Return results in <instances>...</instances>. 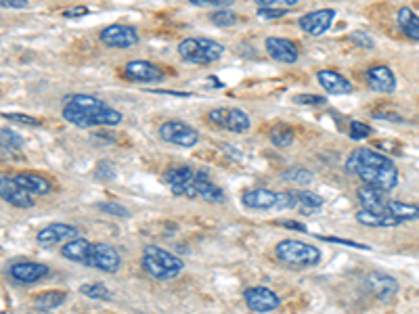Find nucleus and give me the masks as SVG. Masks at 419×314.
<instances>
[{
  "mask_svg": "<svg viewBox=\"0 0 419 314\" xmlns=\"http://www.w3.org/2000/svg\"><path fill=\"white\" fill-rule=\"evenodd\" d=\"M346 170L359 176L363 181V185L382 189L386 193L398 185L396 164L390 160V157H386L373 149H367V147H359L348 155Z\"/></svg>",
  "mask_w": 419,
  "mask_h": 314,
  "instance_id": "nucleus-1",
  "label": "nucleus"
},
{
  "mask_svg": "<svg viewBox=\"0 0 419 314\" xmlns=\"http://www.w3.org/2000/svg\"><path fill=\"white\" fill-rule=\"evenodd\" d=\"M63 120L78 128H95V126H118L122 122V113L103 103L93 95H67L63 99Z\"/></svg>",
  "mask_w": 419,
  "mask_h": 314,
  "instance_id": "nucleus-2",
  "label": "nucleus"
},
{
  "mask_svg": "<svg viewBox=\"0 0 419 314\" xmlns=\"http://www.w3.org/2000/svg\"><path fill=\"white\" fill-rule=\"evenodd\" d=\"M141 266L149 277L158 281H172L185 270V262L180 258H176L174 254L158 246H145L141 256Z\"/></svg>",
  "mask_w": 419,
  "mask_h": 314,
  "instance_id": "nucleus-3",
  "label": "nucleus"
},
{
  "mask_svg": "<svg viewBox=\"0 0 419 314\" xmlns=\"http://www.w3.org/2000/svg\"><path fill=\"white\" fill-rule=\"evenodd\" d=\"M274 254L281 262H286L288 266H296V268H310L321 262V250L317 246L296 241V239L279 241L274 248Z\"/></svg>",
  "mask_w": 419,
  "mask_h": 314,
  "instance_id": "nucleus-4",
  "label": "nucleus"
},
{
  "mask_svg": "<svg viewBox=\"0 0 419 314\" xmlns=\"http://www.w3.org/2000/svg\"><path fill=\"white\" fill-rule=\"evenodd\" d=\"M225 46L218 44L216 40L210 38H187L178 44V55L185 63H193V65H210L223 57Z\"/></svg>",
  "mask_w": 419,
  "mask_h": 314,
  "instance_id": "nucleus-5",
  "label": "nucleus"
},
{
  "mask_svg": "<svg viewBox=\"0 0 419 314\" xmlns=\"http://www.w3.org/2000/svg\"><path fill=\"white\" fill-rule=\"evenodd\" d=\"M178 197H189V199H203L207 203H223L225 201V191L214 185L207 178L205 172H195V176L180 189Z\"/></svg>",
  "mask_w": 419,
  "mask_h": 314,
  "instance_id": "nucleus-6",
  "label": "nucleus"
},
{
  "mask_svg": "<svg viewBox=\"0 0 419 314\" xmlns=\"http://www.w3.org/2000/svg\"><path fill=\"white\" fill-rule=\"evenodd\" d=\"M84 266L97 268L101 273H118L122 266V258L118 254V250L109 243H89L86 256H84Z\"/></svg>",
  "mask_w": 419,
  "mask_h": 314,
  "instance_id": "nucleus-7",
  "label": "nucleus"
},
{
  "mask_svg": "<svg viewBox=\"0 0 419 314\" xmlns=\"http://www.w3.org/2000/svg\"><path fill=\"white\" fill-rule=\"evenodd\" d=\"M207 120L218 128H225L233 134H245L252 128V120L243 109L237 107H218L207 113Z\"/></svg>",
  "mask_w": 419,
  "mask_h": 314,
  "instance_id": "nucleus-8",
  "label": "nucleus"
},
{
  "mask_svg": "<svg viewBox=\"0 0 419 314\" xmlns=\"http://www.w3.org/2000/svg\"><path fill=\"white\" fill-rule=\"evenodd\" d=\"M160 138L170 142V145H178V147H195L199 142V132L180 120H168L160 126Z\"/></svg>",
  "mask_w": 419,
  "mask_h": 314,
  "instance_id": "nucleus-9",
  "label": "nucleus"
},
{
  "mask_svg": "<svg viewBox=\"0 0 419 314\" xmlns=\"http://www.w3.org/2000/svg\"><path fill=\"white\" fill-rule=\"evenodd\" d=\"M0 199L7 201L9 205L13 207H21V210H28V207H34V195L30 191H26L15 176H3L0 178Z\"/></svg>",
  "mask_w": 419,
  "mask_h": 314,
  "instance_id": "nucleus-10",
  "label": "nucleus"
},
{
  "mask_svg": "<svg viewBox=\"0 0 419 314\" xmlns=\"http://www.w3.org/2000/svg\"><path fill=\"white\" fill-rule=\"evenodd\" d=\"M99 38L105 46H111V48H132L138 44V32L130 26H120V24L103 28Z\"/></svg>",
  "mask_w": 419,
  "mask_h": 314,
  "instance_id": "nucleus-11",
  "label": "nucleus"
},
{
  "mask_svg": "<svg viewBox=\"0 0 419 314\" xmlns=\"http://www.w3.org/2000/svg\"><path fill=\"white\" fill-rule=\"evenodd\" d=\"M124 73L128 80L132 82H141V84H151V82H160L164 80V71L151 63V61H145V59H134V61H128L126 67H124Z\"/></svg>",
  "mask_w": 419,
  "mask_h": 314,
  "instance_id": "nucleus-12",
  "label": "nucleus"
},
{
  "mask_svg": "<svg viewBox=\"0 0 419 314\" xmlns=\"http://www.w3.org/2000/svg\"><path fill=\"white\" fill-rule=\"evenodd\" d=\"M243 299H245V306L252 310V312H272L279 308V304H281V299H279V295L268 289V287H250L243 291Z\"/></svg>",
  "mask_w": 419,
  "mask_h": 314,
  "instance_id": "nucleus-13",
  "label": "nucleus"
},
{
  "mask_svg": "<svg viewBox=\"0 0 419 314\" xmlns=\"http://www.w3.org/2000/svg\"><path fill=\"white\" fill-rule=\"evenodd\" d=\"M365 287L369 289V293L373 297H378L380 302H392L394 295L398 293V281L386 273H369L365 277Z\"/></svg>",
  "mask_w": 419,
  "mask_h": 314,
  "instance_id": "nucleus-14",
  "label": "nucleus"
},
{
  "mask_svg": "<svg viewBox=\"0 0 419 314\" xmlns=\"http://www.w3.org/2000/svg\"><path fill=\"white\" fill-rule=\"evenodd\" d=\"M78 237V228L72 226V224H65V222H55V224H48L44 228L38 230L36 234V241L40 246H57V243H67L69 239H76Z\"/></svg>",
  "mask_w": 419,
  "mask_h": 314,
  "instance_id": "nucleus-15",
  "label": "nucleus"
},
{
  "mask_svg": "<svg viewBox=\"0 0 419 314\" xmlns=\"http://www.w3.org/2000/svg\"><path fill=\"white\" fill-rule=\"evenodd\" d=\"M365 80L369 84V89L373 93H384L390 95L396 91V75L388 65H373L367 69L365 73Z\"/></svg>",
  "mask_w": 419,
  "mask_h": 314,
  "instance_id": "nucleus-16",
  "label": "nucleus"
},
{
  "mask_svg": "<svg viewBox=\"0 0 419 314\" xmlns=\"http://www.w3.org/2000/svg\"><path fill=\"white\" fill-rule=\"evenodd\" d=\"M335 19V11L333 9H319V11H313V13H306L298 19V26L310 34V36H321L325 34L331 24Z\"/></svg>",
  "mask_w": 419,
  "mask_h": 314,
  "instance_id": "nucleus-17",
  "label": "nucleus"
},
{
  "mask_svg": "<svg viewBox=\"0 0 419 314\" xmlns=\"http://www.w3.org/2000/svg\"><path fill=\"white\" fill-rule=\"evenodd\" d=\"M264 48L270 59L281 61V63H296L298 55H300L296 42H292L288 38H279V36H268L264 40Z\"/></svg>",
  "mask_w": 419,
  "mask_h": 314,
  "instance_id": "nucleus-18",
  "label": "nucleus"
},
{
  "mask_svg": "<svg viewBox=\"0 0 419 314\" xmlns=\"http://www.w3.org/2000/svg\"><path fill=\"white\" fill-rule=\"evenodd\" d=\"M317 80L327 95H351L355 91L353 82L333 69H321L317 73Z\"/></svg>",
  "mask_w": 419,
  "mask_h": 314,
  "instance_id": "nucleus-19",
  "label": "nucleus"
},
{
  "mask_svg": "<svg viewBox=\"0 0 419 314\" xmlns=\"http://www.w3.org/2000/svg\"><path fill=\"white\" fill-rule=\"evenodd\" d=\"M11 277L21 283V285H32V283H38L40 279H44L48 275V266L46 264H40V262H15L11 264L9 268Z\"/></svg>",
  "mask_w": 419,
  "mask_h": 314,
  "instance_id": "nucleus-20",
  "label": "nucleus"
},
{
  "mask_svg": "<svg viewBox=\"0 0 419 314\" xmlns=\"http://www.w3.org/2000/svg\"><path fill=\"white\" fill-rule=\"evenodd\" d=\"M279 199H281V193L268 189H252L241 195V203L250 210H279Z\"/></svg>",
  "mask_w": 419,
  "mask_h": 314,
  "instance_id": "nucleus-21",
  "label": "nucleus"
},
{
  "mask_svg": "<svg viewBox=\"0 0 419 314\" xmlns=\"http://www.w3.org/2000/svg\"><path fill=\"white\" fill-rule=\"evenodd\" d=\"M357 197L361 201V207L365 210H371V212H380V214H386V207H388V197H386V191L382 189H375V187H369V185H363L359 191H357Z\"/></svg>",
  "mask_w": 419,
  "mask_h": 314,
  "instance_id": "nucleus-22",
  "label": "nucleus"
},
{
  "mask_svg": "<svg viewBox=\"0 0 419 314\" xmlns=\"http://www.w3.org/2000/svg\"><path fill=\"white\" fill-rule=\"evenodd\" d=\"M15 178H17V183L26 189V191H30L34 197L36 195H48L50 191H53V185H50V181L48 178H44L42 174H34V172H21V174H15Z\"/></svg>",
  "mask_w": 419,
  "mask_h": 314,
  "instance_id": "nucleus-23",
  "label": "nucleus"
},
{
  "mask_svg": "<svg viewBox=\"0 0 419 314\" xmlns=\"http://www.w3.org/2000/svg\"><path fill=\"white\" fill-rule=\"evenodd\" d=\"M357 220H359L363 226H369V228H394V226L402 224L396 216L371 212V210H365V207L357 214Z\"/></svg>",
  "mask_w": 419,
  "mask_h": 314,
  "instance_id": "nucleus-24",
  "label": "nucleus"
},
{
  "mask_svg": "<svg viewBox=\"0 0 419 314\" xmlns=\"http://www.w3.org/2000/svg\"><path fill=\"white\" fill-rule=\"evenodd\" d=\"M396 21H398V28H400V32L409 38V40H415V42H419V17L413 13V9H409V7H402L400 11H398V17H396Z\"/></svg>",
  "mask_w": 419,
  "mask_h": 314,
  "instance_id": "nucleus-25",
  "label": "nucleus"
},
{
  "mask_svg": "<svg viewBox=\"0 0 419 314\" xmlns=\"http://www.w3.org/2000/svg\"><path fill=\"white\" fill-rule=\"evenodd\" d=\"M89 239H82V237H76V239H69L63 248H61V254L63 258L72 260V262H84V256H86V250H89Z\"/></svg>",
  "mask_w": 419,
  "mask_h": 314,
  "instance_id": "nucleus-26",
  "label": "nucleus"
},
{
  "mask_svg": "<svg viewBox=\"0 0 419 314\" xmlns=\"http://www.w3.org/2000/svg\"><path fill=\"white\" fill-rule=\"evenodd\" d=\"M386 214L396 216L400 222H409V220H417L419 218V205H411V203H404V201L390 199L388 207H386Z\"/></svg>",
  "mask_w": 419,
  "mask_h": 314,
  "instance_id": "nucleus-27",
  "label": "nucleus"
},
{
  "mask_svg": "<svg viewBox=\"0 0 419 314\" xmlns=\"http://www.w3.org/2000/svg\"><path fill=\"white\" fill-rule=\"evenodd\" d=\"M65 297H67L65 291H42L34 297V306L40 310H53L59 308L65 302Z\"/></svg>",
  "mask_w": 419,
  "mask_h": 314,
  "instance_id": "nucleus-28",
  "label": "nucleus"
},
{
  "mask_svg": "<svg viewBox=\"0 0 419 314\" xmlns=\"http://www.w3.org/2000/svg\"><path fill=\"white\" fill-rule=\"evenodd\" d=\"M296 193V199H298V207L304 210V214H310L319 207H323V197L313 193V191H294Z\"/></svg>",
  "mask_w": 419,
  "mask_h": 314,
  "instance_id": "nucleus-29",
  "label": "nucleus"
},
{
  "mask_svg": "<svg viewBox=\"0 0 419 314\" xmlns=\"http://www.w3.org/2000/svg\"><path fill=\"white\" fill-rule=\"evenodd\" d=\"M294 128H290V126H286V124H279V126H274L272 130H270V140H272V145H277V147H290L292 142H294Z\"/></svg>",
  "mask_w": 419,
  "mask_h": 314,
  "instance_id": "nucleus-30",
  "label": "nucleus"
},
{
  "mask_svg": "<svg viewBox=\"0 0 419 314\" xmlns=\"http://www.w3.org/2000/svg\"><path fill=\"white\" fill-rule=\"evenodd\" d=\"M0 147L9 151H19L24 147V138L11 128H0Z\"/></svg>",
  "mask_w": 419,
  "mask_h": 314,
  "instance_id": "nucleus-31",
  "label": "nucleus"
},
{
  "mask_svg": "<svg viewBox=\"0 0 419 314\" xmlns=\"http://www.w3.org/2000/svg\"><path fill=\"white\" fill-rule=\"evenodd\" d=\"M210 21H212L216 28H233L237 21H239V17H237V13L235 11H231V9H221V11H216V13H212L210 15Z\"/></svg>",
  "mask_w": 419,
  "mask_h": 314,
  "instance_id": "nucleus-32",
  "label": "nucleus"
},
{
  "mask_svg": "<svg viewBox=\"0 0 419 314\" xmlns=\"http://www.w3.org/2000/svg\"><path fill=\"white\" fill-rule=\"evenodd\" d=\"M281 178L288 183H296V185H308L313 181V172H308L304 168H290L281 174Z\"/></svg>",
  "mask_w": 419,
  "mask_h": 314,
  "instance_id": "nucleus-33",
  "label": "nucleus"
},
{
  "mask_svg": "<svg viewBox=\"0 0 419 314\" xmlns=\"http://www.w3.org/2000/svg\"><path fill=\"white\" fill-rule=\"evenodd\" d=\"M80 293L91 297V299H109V289L103 283H91V285H82Z\"/></svg>",
  "mask_w": 419,
  "mask_h": 314,
  "instance_id": "nucleus-34",
  "label": "nucleus"
},
{
  "mask_svg": "<svg viewBox=\"0 0 419 314\" xmlns=\"http://www.w3.org/2000/svg\"><path fill=\"white\" fill-rule=\"evenodd\" d=\"M258 9H292L300 0H254Z\"/></svg>",
  "mask_w": 419,
  "mask_h": 314,
  "instance_id": "nucleus-35",
  "label": "nucleus"
},
{
  "mask_svg": "<svg viewBox=\"0 0 419 314\" xmlns=\"http://www.w3.org/2000/svg\"><path fill=\"white\" fill-rule=\"evenodd\" d=\"M351 138H355V140H365V138H369L371 136V128L367 126V124H363V122H353L351 124Z\"/></svg>",
  "mask_w": 419,
  "mask_h": 314,
  "instance_id": "nucleus-36",
  "label": "nucleus"
},
{
  "mask_svg": "<svg viewBox=\"0 0 419 314\" xmlns=\"http://www.w3.org/2000/svg\"><path fill=\"white\" fill-rule=\"evenodd\" d=\"M351 42H355L357 46H363V48H373V38L367 36L365 32H353Z\"/></svg>",
  "mask_w": 419,
  "mask_h": 314,
  "instance_id": "nucleus-37",
  "label": "nucleus"
},
{
  "mask_svg": "<svg viewBox=\"0 0 419 314\" xmlns=\"http://www.w3.org/2000/svg\"><path fill=\"white\" fill-rule=\"evenodd\" d=\"M99 210H103L105 214H111V216H120V218L128 216V210L118 203H99Z\"/></svg>",
  "mask_w": 419,
  "mask_h": 314,
  "instance_id": "nucleus-38",
  "label": "nucleus"
},
{
  "mask_svg": "<svg viewBox=\"0 0 419 314\" xmlns=\"http://www.w3.org/2000/svg\"><path fill=\"white\" fill-rule=\"evenodd\" d=\"M294 101L298 105H325L327 103L325 97H317V95H298Z\"/></svg>",
  "mask_w": 419,
  "mask_h": 314,
  "instance_id": "nucleus-39",
  "label": "nucleus"
},
{
  "mask_svg": "<svg viewBox=\"0 0 419 314\" xmlns=\"http://www.w3.org/2000/svg\"><path fill=\"white\" fill-rule=\"evenodd\" d=\"M5 118H7V120H13V122H19V124H28V126H40V120H38V118L24 116V113H7Z\"/></svg>",
  "mask_w": 419,
  "mask_h": 314,
  "instance_id": "nucleus-40",
  "label": "nucleus"
},
{
  "mask_svg": "<svg viewBox=\"0 0 419 314\" xmlns=\"http://www.w3.org/2000/svg\"><path fill=\"white\" fill-rule=\"evenodd\" d=\"M195 7H227L231 5V0H189Z\"/></svg>",
  "mask_w": 419,
  "mask_h": 314,
  "instance_id": "nucleus-41",
  "label": "nucleus"
},
{
  "mask_svg": "<svg viewBox=\"0 0 419 314\" xmlns=\"http://www.w3.org/2000/svg\"><path fill=\"white\" fill-rule=\"evenodd\" d=\"M288 11L286 9H258V17L262 19H274V17H283Z\"/></svg>",
  "mask_w": 419,
  "mask_h": 314,
  "instance_id": "nucleus-42",
  "label": "nucleus"
},
{
  "mask_svg": "<svg viewBox=\"0 0 419 314\" xmlns=\"http://www.w3.org/2000/svg\"><path fill=\"white\" fill-rule=\"evenodd\" d=\"M28 5V0H0V7L5 9H26Z\"/></svg>",
  "mask_w": 419,
  "mask_h": 314,
  "instance_id": "nucleus-43",
  "label": "nucleus"
},
{
  "mask_svg": "<svg viewBox=\"0 0 419 314\" xmlns=\"http://www.w3.org/2000/svg\"><path fill=\"white\" fill-rule=\"evenodd\" d=\"M63 15H65V17H84V15H89V9H86V7H76V9L65 11Z\"/></svg>",
  "mask_w": 419,
  "mask_h": 314,
  "instance_id": "nucleus-44",
  "label": "nucleus"
},
{
  "mask_svg": "<svg viewBox=\"0 0 419 314\" xmlns=\"http://www.w3.org/2000/svg\"><path fill=\"white\" fill-rule=\"evenodd\" d=\"M378 120H390V122H402V118L398 113H384V111H375L373 113Z\"/></svg>",
  "mask_w": 419,
  "mask_h": 314,
  "instance_id": "nucleus-45",
  "label": "nucleus"
},
{
  "mask_svg": "<svg viewBox=\"0 0 419 314\" xmlns=\"http://www.w3.org/2000/svg\"><path fill=\"white\" fill-rule=\"evenodd\" d=\"M281 226H288V228H292V230L306 232V226H304V224H300V222H294V220H283V222H281Z\"/></svg>",
  "mask_w": 419,
  "mask_h": 314,
  "instance_id": "nucleus-46",
  "label": "nucleus"
}]
</instances>
